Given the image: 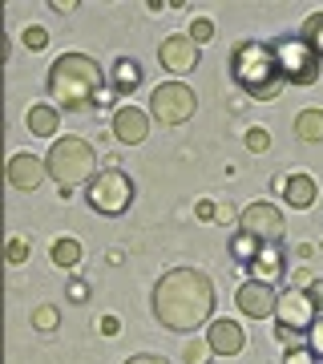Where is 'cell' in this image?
I'll return each instance as SVG.
<instances>
[{
  "mask_svg": "<svg viewBox=\"0 0 323 364\" xmlns=\"http://www.w3.org/2000/svg\"><path fill=\"white\" fill-rule=\"evenodd\" d=\"M154 316L170 332H198L214 316V284L198 267H170L154 287Z\"/></svg>",
  "mask_w": 323,
  "mask_h": 364,
  "instance_id": "1",
  "label": "cell"
},
{
  "mask_svg": "<svg viewBox=\"0 0 323 364\" xmlns=\"http://www.w3.org/2000/svg\"><path fill=\"white\" fill-rule=\"evenodd\" d=\"M45 85H49V93L65 109H89L105 93V73L89 53H61L49 65Z\"/></svg>",
  "mask_w": 323,
  "mask_h": 364,
  "instance_id": "2",
  "label": "cell"
},
{
  "mask_svg": "<svg viewBox=\"0 0 323 364\" xmlns=\"http://www.w3.org/2000/svg\"><path fill=\"white\" fill-rule=\"evenodd\" d=\"M231 77L243 93H251L255 102H275L287 90L275 65V53L267 41H243L231 53Z\"/></svg>",
  "mask_w": 323,
  "mask_h": 364,
  "instance_id": "3",
  "label": "cell"
},
{
  "mask_svg": "<svg viewBox=\"0 0 323 364\" xmlns=\"http://www.w3.org/2000/svg\"><path fill=\"white\" fill-rule=\"evenodd\" d=\"M45 174L61 186V195H69L73 186H85L97 174V154L85 138H73V134L57 138L53 150L45 154Z\"/></svg>",
  "mask_w": 323,
  "mask_h": 364,
  "instance_id": "4",
  "label": "cell"
},
{
  "mask_svg": "<svg viewBox=\"0 0 323 364\" xmlns=\"http://www.w3.org/2000/svg\"><path fill=\"white\" fill-rule=\"evenodd\" d=\"M271 53H275V65H279V77H283V85H315V81L323 77V61L315 57V53L295 37H279L271 41Z\"/></svg>",
  "mask_w": 323,
  "mask_h": 364,
  "instance_id": "5",
  "label": "cell"
},
{
  "mask_svg": "<svg viewBox=\"0 0 323 364\" xmlns=\"http://www.w3.org/2000/svg\"><path fill=\"white\" fill-rule=\"evenodd\" d=\"M85 198H89V207L97 210V215H105V219H117V215H126L129 203H133V178H129L126 170H97L89 178V191H85Z\"/></svg>",
  "mask_w": 323,
  "mask_h": 364,
  "instance_id": "6",
  "label": "cell"
},
{
  "mask_svg": "<svg viewBox=\"0 0 323 364\" xmlns=\"http://www.w3.org/2000/svg\"><path fill=\"white\" fill-rule=\"evenodd\" d=\"M194 90L190 85H182V81H166V85H158L150 93V117L162 122V126H182V122H190L194 117Z\"/></svg>",
  "mask_w": 323,
  "mask_h": 364,
  "instance_id": "7",
  "label": "cell"
},
{
  "mask_svg": "<svg viewBox=\"0 0 323 364\" xmlns=\"http://www.w3.org/2000/svg\"><path fill=\"white\" fill-rule=\"evenodd\" d=\"M239 231L251 235L258 247H271V243L283 239L287 219L275 203H251V207H243V215H239Z\"/></svg>",
  "mask_w": 323,
  "mask_h": 364,
  "instance_id": "8",
  "label": "cell"
},
{
  "mask_svg": "<svg viewBox=\"0 0 323 364\" xmlns=\"http://www.w3.org/2000/svg\"><path fill=\"white\" fill-rule=\"evenodd\" d=\"M275 316H279V324L295 328V332H307V328H311V320L319 316V308L311 304V296H307V291H299V287H287V291H279Z\"/></svg>",
  "mask_w": 323,
  "mask_h": 364,
  "instance_id": "9",
  "label": "cell"
},
{
  "mask_svg": "<svg viewBox=\"0 0 323 364\" xmlns=\"http://www.w3.org/2000/svg\"><path fill=\"white\" fill-rule=\"evenodd\" d=\"M234 304H239V312H243L246 320H267V316H275L279 291H275V287H267V284H258V279H246V284L239 287Z\"/></svg>",
  "mask_w": 323,
  "mask_h": 364,
  "instance_id": "10",
  "label": "cell"
},
{
  "mask_svg": "<svg viewBox=\"0 0 323 364\" xmlns=\"http://www.w3.org/2000/svg\"><path fill=\"white\" fill-rule=\"evenodd\" d=\"M158 61L170 69V73H190L198 65V45H194L186 33H174L158 45Z\"/></svg>",
  "mask_w": 323,
  "mask_h": 364,
  "instance_id": "11",
  "label": "cell"
},
{
  "mask_svg": "<svg viewBox=\"0 0 323 364\" xmlns=\"http://www.w3.org/2000/svg\"><path fill=\"white\" fill-rule=\"evenodd\" d=\"M207 344H210V352H214V356H239V352H243V344H246L243 324H239V320H210Z\"/></svg>",
  "mask_w": 323,
  "mask_h": 364,
  "instance_id": "12",
  "label": "cell"
},
{
  "mask_svg": "<svg viewBox=\"0 0 323 364\" xmlns=\"http://www.w3.org/2000/svg\"><path fill=\"white\" fill-rule=\"evenodd\" d=\"M146 134H150V114L138 109V105H121L114 114V138L126 146H138L146 142Z\"/></svg>",
  "mask_w": 323,
  "mask_h": 364,
  "instance_id": "13",
  "label": "cell"
},
{
  "mask_svg": "<svg viewBox=\"0 0 323 364\" xmlns=\"http://www.w3.org/2000/svg\"><path fill=\"white\" fill-rule=\"evenodd\" d=\"M45 178H49V174H45V158L25 154V150L9 158V182H13L16 191H37Z\"/></svg>",
  "mask_w": 323,
  "mask_h": 364,
  "instance_id": "14",
  "label": "cell"
},
{
  "mask_svg": "<svg viewBox=\"0 0 323 364\" xmlns=\"http://www.w3.org/2000/svg\"><path fill=\"white\" fill-rule=\"evenodd\" d=\"M283 267H287V251L279 247V243H271V247H258L255 263H251V279L275 287L279 279H283Z\"/></svg>",
  "mask_w": 323,
  "mask_h": 364,
  "instance_id": "15",
  "label": "cell"
},
{
  "mask_svg": "<svg viewBox=\"0 0 323 364\" xmlns=\"http://www.w3.org/2000/svg\"><path fill=\"white\" fill-rule=\"evenodd\" d=\"M279 191H283V198L291 203V210L315 207V195H319V186H315V178H311V174H291V178H279Z\"/></svg>",
  "mask_w": 323,
  "mask_h": 364,
  "instance_id": "16",
  "label": "cell"
},
{
  "mask_svg": "<svg viewBox=\"0 0 323 364\" xmlns=\"http://www.w3.org/2000/svg\"><path fill=\"white\" fill-rule=\"evenodd\" d=\"M142 85V65L133 57H117L109 69V93H133Z\"/></svg>",
  "mask_w": 323,
  "mask_h": 364,
  "instance_id": "17",
  "label": "cell"
},
{
  "mask_svg": "<svg viewBox=\"0 0 323 364\" xmlns=\"http://www.w3.org/2000/svg\"><path fill=\"white\" fill-rule=\"evenodd\" d=\"M25 126H28V134H37V138H57V126H61V114H57L53 105H28V114H25Z\"/></svg>",
  "mask_w": 323,
  "mask_h": 364,
  "instance_id": "18",
  "label": "cell"
},
{
  "mask_svg": "<svg viewBox=\"0 0 323 364\" xmlns=\"http://www.w3.org/2000/svg\"><path fill=\"white\" fill-rule=\"evenodd\" d=\"M295 138L299 142H323V109H303L295 117Z\"/></svg>",
  "mask_w": 323,
  "mask_h": 364,
  "instance_id": "19",
  "label": "cell"
},
{
  "mask_svg": "<svg viewBox=\"0 0 323 364\" xmlns=\"http://www.w3.org/2000/svg\"><path fill=\"white\" fill-rule=\"evenodd\" d=\"M299 41H303V45H307V49L323 61V13H311L307 21H303V28H299Z\"/></svg>",
  "mask_w": 323,
  "mask_h": 364,
  "instance_id": "20",
  "label": "cell"
},
{
  "mask_svg": "<svg viewBox=\"0 0 323 364\" xmlns=\"http://www.w3.org/2000/svg\"><path fill=\"white\" fill-rule=\"evenodd\" d=\"M53 263H57V267H77L81 263V243L77 239H57V243H53Z\"/></svg>",
  "mask_w": 323,
  "mask_h": 364,
  "instance_id": "21",
  "label": "cell"
},
{
  "mask_svg": "<svg viewBox=\"0 0 323 364\" xmlns=\"http://www.w3.org/2000/svg\"><path fill=\"white\" fill-rule=\"evenodd\" d=\"M231 255L239 263H246V267H251V263H255V255H258V243L251 239V235L239 231V235H234V243H231Z\"/></svg>",
  "mask_w": 323,
  "mask_h": 364,
  "instance_id": "22",
  "label": "cell"
},
{
  "mask_svg": "<svg viewBox=\"0 0 323 364\" xmlns=\"http://www.w3.org/2000/svg\"><path fill=\"white\" fill-rule=\"evenodd\" d=\"M182 360H186V364H210V360H214V352H210L207 340H190V344L182 348Z\"/></svg>",
  "mask_w": 323,
  "mask_h": 364,
  "instance_id": "23",
  "label": "cell"
},
{
  "mask_svg": "<svg viewBox=\"0 0 323 364\" xmlns=\"http://www.w3.org/2000/svg\"><path fill=\"white\" fill-rule=\"evenodd\" d=\"M307 348H311V356L315 360H323V312L311 320V328H307Z\"/></svg>",
  "mask_w": 323,
  "mask_h": 364,
  "instance_id": "24",
  "label": "cell"
},
{
  "mask_svg": "<svg viewBox=\"0 0 323 364\" xmlns=\"http://www.w3.org/2000/svg\"><path fill=\"white\" fill-rule=\"evenodd\" d=\"M57 316H61V312H57L53 304H40L37 312H33V324H37L40 332H53V328H57Z\"/></svg>",
  "mask_w": 323,
  "mask_h": 364,
  "instance_id": "25",
  "label": "cell"
},
{
  "mask_svg": "<svg viewBox=\"0 0 323 364\" xmlns=\"http://www.w3.org/2000/svg\"><path fill=\"white\" fill-rule=\"evenodd\" d=\"M186 37H190L194 45L210 41V37H214V21H207V16H194V25H190V33H186Z\"/></svg>",
  "mask_w": 323,
  "mask_h": 364,
  "instance_id": "26",
  "label": "cell"
},
{
  "mask_svg": "<svg viewBox=\"0 0 323 364\" xmlns=\"http://www.w3.org/2000/svg\"><path fill=\"white\" fill-rule=\"evenodd\" d=\"M21 41H25V49L40 53V49H45V45H49V33H45V28H40V25H28V28H25V37H21Z\"/></svg>",
  "mask_w": 323,
  "mask_h": 364,
  "instance_id": "27",
  "label": "cell"
},
{
  "mask_svg": "<svg viewBox=\"0 0 323 364\" xmlns=\"http://www.w3.org/2000/svg\"><path fill=\"white\" fill-rule=\"evenodd\" d=\"M283 364H319L315 356H311L307 344H291V348L283 352Z\"/></svg>",
  "mask_w": 323,
  "mask_h": 364,
  "instance_id": "28",
  "label": "cell"
},
{
  "mask_svg": "<svg viewBox=\"0 0 323 364\" xmlns=\"http://www.w3.org/2000/svg\"><path fill=\"white\" fill-rule=\"evenodd\" d=\"M4 259H9V263H25V259H28V243H25V239H9Z\"/></svg>",
  "mask_w": 323,
  "mask_h": 364,
  "instance_id": "29",
  "label": "cell"
},
{
  "mask_svg": "<svg viewBox=\"0 0 323 364\" xmlns=\"http://www.w3.org/2000/svg\"><path fill=\"white\" fill-rule=\"evenodd\" d=\"M267 146H271V134L263 130V126H258V130H251V134H246V150H255V154H263Z\"/></svg>",
  "mask_w": 323,
  "mask_h": 364,
  "instance_id": "30",
  "label": "cell"
},
{
  "mask_svg": "<svg viewBox=\"0 0 323 364\" xmlns=\"http://www.w3.org/2000/svg\"><path fill=\"white\" fill-rule=\"evenodd\" d=\"M126 364H170L166 356H154V352H142V356H129Z\"/></svg>",
  "mask_w": 323,
  "mask_h": 364,
  "instance_id": "31",
  "label": "cell"
},
{
  "mask_svg": "<svg viewBox=\"0 0 323 364\" xmlns=\"http://www.w3.org/2000/svg\"><path fill=\"white\" fill-rule=\"evenodd\" d=\"M275 336H279V344H295V328H287V324H275Z\"/></svg>",
  "mask_w": 323,
  "mask_h": 364,
  "instance_id": "32",
  "label": "cell"
},
{
  "mask_svg": "<svg viewBox=\"0 0 323 364\" xmlns=\"http://www.w3.org/2000/svg\"><path fill=\"white\" fill-rule=\"evenodd\" d=\"M307 296H311V304H315V308L323 312V279H315V284L307 287Z\"/></svg>",
  "mask_w": 323,
  "mask_h": 364,
  "instance_id": "33",
  "label": "cell"
},
{
  "mask_svg": "<svg viewBox=\"0 0 323 364\" xmlns=\"http://www.w3.org/2000/svg\"><path fill=\"white\" fill-rule=\"evenodd\" d=\"M102 332H105V336H117V332H121V320H117V316H105V320H102Z\"/></svg>",
  "mask_w": 323,
  "mask_h": 364,
  "instance_id": "34",
  "label": "cell"
},
{
  "mask_svg": "<svg viewBox=\"0 0 323 364\" xmlns=\"http://www.w3.org/2000/svg\"><path fill=\"white\" fill-rule=\"evenodd\" d=\"M214 219H219V223H234L239 215H234V207L226 203V207H214Z\"/></svg>",
  "mask_w": 323,
  "mask_h": 364,
  "instance_id": "35",
  "label": "cell"
},
{
  "mask_svg": "<svg viewBox=\"0 0 323 364\" xmlns=\"http://www.w3.org/2000/svg\"><path fill=\"white\" fill-rule=\"evenodd\" d=\"M198 219H214V203H210V198L207 203H198Z\"/></svg>",
  "mask_w": 323,
  "mask_h": 364,
  "instance_id": "36",
  "label": "cell"
},
{
  "mask_svg": "<svg viewBox=\"0 0 323 364\" xmlns=\"http://www.w3.org/2000/svg\"><path fill=\"white\" fill-rule=\"evenodd\" d=\"M73 9H77L73 0H53V13H73Z\"/></svg>",
  "mask_w": 323,
  "mask_h": 364,
  "instance_id": "37",
  "label": "cell"
}]
</instances>
